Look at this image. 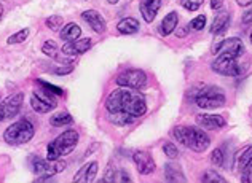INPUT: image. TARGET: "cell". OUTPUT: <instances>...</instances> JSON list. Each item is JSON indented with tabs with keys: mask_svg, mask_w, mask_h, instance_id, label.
Instances as JSON below:
<instances>
[{
	"mask_svg": "<svg viewBox=\"0 0 252 183\" xmlns=\"http://www.w3.org/2000/svg\"><path fill=\"white\" fill-rule=\"evenodd\" d=\"M105 110L110 123L117 126H128L147 113V102L139 91L120 88L109 94L105 101Z\"/></svg>",
	"mask_w": 252,
	"mask_h": 183,
	"instance_id": "cell-1",
	"label": "cell"
},
{
	"mask_svg": "<svg viewBox=\"0 0 252 183\" xmlns=\"http://www.w3.org/2000/svg\"><path fill=\"white\" fill-rule=\"evenodd\" d=\"M172 137L181 143V145L193 150L196 153L206 152L211 145L209 135L204 132L203 128L195 126H176L172 129Z\"/></svg>",
	"mask_w": 252,
	"mask_h": 183,
	"instance_id": "cell-2",
	"label": "cell"
},
{
	"mask_svg": "<svg viewBox=\"0 0 252 183\" xmlns=\"http://www.w3.org/2000/svg\"><path fill=\"white\" fill-rule=\"evenodd\" d=\"M190 99L196 107L203 110H216L225 105V93L222 88L214 86V84H203L191 89Z\"/></svg>",
	"mask_w": 252,
	"mask_h": 183,
	"instance_id": "cell-3",
	"label": "cell"
},
{
	"mask_svg": "<svg viewBox=\"0 0 252 183\" xmlns=\"http://www.w3.org/2000/svg\"><path fill=\"white\" fill-rule=\"evenodd\" d=\"M78 139H80V135H78L77 131H64L61 135H58L51 143H48V147H46V158L55 161L61 158V156L72 153V150L77 147Z\"/></svg>",
	"mask_w": 252,
	"mask_h": 183,
	"instance_id": "cell-4",
	"label": "cell"
},
{
	"mask_svg": "<svg viewBox=\"0 0 252 183\" xmlns=\"http://www.w3.org/2000/svg\"><path fill=\"white\" fill-rule=\"evenodd\" d=\"M35 134V128L28 118L18 120L5 129L3 140L8 145H23V143L31 142V139Z\"/></svg>",
	"mask_w": 252,
	"mask_h": 183,
	"instance_id": "cell-5",
	"label": "cell"
},
{
	"mask_svg": "<svg viewBox=\"0 0 252 183\" xmlns=\"http://www.w3.org/2000/svg\"><path fill=\"white\" fill-rule=\"evenodd\" d=\"M29 164L32 172L37 175V180L35 182H42V180H48L50 177L56 174H61L64 169H65V162L64 161H59V159H43L40 156H31L29 159Z\"/></svg>",
	"mask_w": 252,
	"mask_h": 183,
	"instance_id": "cell-6",
	"label": "cell"
},
{
	"mask_svg": "<svg viewBox=\"0 0 252 183\" xmlns=\"http://www.w3.org/2000/svg\"><path fill=\"white\" fill-rule=\"evenodd\" d=\"M117 84L122 88L141 91L147 86V74L141 69H128L117 77Z\"/></svg>",
	"mask_w": 252,
	"mask_h": 183,
	"instance_id": "cell-7",
	"label": "cell"
},
{
	"mask_svg": "<svg viewBox=\"0 0 252 183\" xmlns=\"http://www.w3.org/2000/svg\"><path fill=\"white\" fill-rule=\"evenodd\" d=\"M211 69L222 77H238L241 75V65L238 64V57L228 54H219L217 59L211 64Z\"/></svg>",
	"mask_w": 252,
	"mask_h": 183,
	"instance_id": "cell-8",
	"label": "cell"
},
{
	"mask_svg": "<svg viewBox=\"0 0 252 183\" xmlns=\"http://www.w3.org/2000/svg\"><path fill=\"white\" fill-rule=\"evenodd\" d=\"M58 97L55 94H50L48 91L40 89L32 93L31 96V107L37 113H50L53 108L58 105Z\"/></svg>",
	"mask_w": 252,
	"mask_h": 183,
	"instance_id": "cell-9",
	"label": "cell"
},
{
	"mask_svg": "<svg viewBox=\"0 0 252 183\" xmlns=\"http://www.w3.org/2000/svg\"><path fill=\"white\" fill-rule=\"evenodd\" d=\"M212 53L214 54H228L233 57H240L244 53V43L241 38H225V40L216 43L212 47Z\"/></svg>",
	"mask_w": 252,
	"mask_h": 183,
	"instance_id": "cell-10",
	"label": "cell"
},
{
	"mask_svg": "<svg viewBox=\"0 0 252 183\" xmlns=\"http://www.w3.org/2000/svg\"><path fill=\"white\" fill-rule=\"evenodd\" d=\"M23 101H24V94L23 93H16V94L8 96L3 102H0V107H2L3 121L5 120H10V118H15V116L19 113V110H21Z\"/></svg>",
	"mask_w": 252,
	"mask_h": 183,
	"instance_id": "cell-11",
	"label": "cell"
},
{
	"mask_svg": "<svg viewBox=\"0 0 252 183\" xmlns=\"http://www.w3.org/2000/svg\"><path fill=\"white\" fill-rule=\"evenodd\" d=\"M196 124L204 131H220L222 128L227 126L223 116L220 115H209V113H200L196 115Z\"/></svg>",
	"mask_w": 252,
	"mask_h": 183,
	"instance_id": "cell-12",
	"label": "cell"
},
{
	"mask_svg": "<svg viewBox=\"0 0 252 183\" xmlns=\"http://www.w3.org/2000/svg\"><path fill=\"white\" fill-rule=\"evenodd\" d=\"M132 161H134L139 174L149 175L155 171V161L149 152H134L132 153Z\"/></svg>",
	"mask_w": 252,
	"mask_h": 183,
	"instance_id": "cell-13",
	"label": "cell"
},
{
	"mask_svg": "<svg viewBox=\"0 0 252 183\" xmlns=\"http://www.w3.org/2000/svg\"><path fill=\"white\" fill-rule=\"evenodd\" d=\"M82 19L90 26V27L96 32V34H104L107 29V23H105L104 16L96 10H86L82 13Z\"/></svg>",
	"mask_w": 252,
	"mask_h": 183,
	"instance_id": "cell-14",
	"label": "cell"
},
{
	"mask_svg": "<svg viewBox=\"0 0 252 183\" xmlns=\"http://www.w3.org/2000/svg\"><path fill=\"white\" fill-rule=\"evenodd\" d=\"M90 48H91L90 38H77L74 42H65V45H63L61 48V53L65 56H80L85 54Z\"/></svg>",
	"mask_w": 252,
	"mask_h": 183,
	"instance_id": "cell-15",
	"label": "cell"
},
{
	"mask_svg": "<svg viewBox=\"0 0 252 183\" xmlns=\"http://www.w3.org/2000/svg\"><path fill=\"white\" fill-rule=\"evenodd\" d=\"M230 21H231V15L228 10H219L217 15L214 18V21H212V26H211V34L212 35H223L227 29L230 27Z\"/></svg>",
	"mask_w": 252,
	"mask_h": 183,
	"instance_id": "cell-16",
	"label": "cell"
},
{
	"mask_svg": "<svg viewBox=\"0 0 252 183\" xmlns=\"http://www.w3.org/2000/svg\"><path fill=\"white\" fill-rule=\"evenodd\" d=\"M97 171H99L97 161L86 162L80 171L77 172V175L74 177V182H77V183H91V182H94Z\"/></svg>",
	"mask_w": 252,
	"mask_h": 183,
	"instance_id": "cell-17",
	"label": "cell"
},
{
	"mask_svg": "<svg viewBox=\"0 0 252 183\" xmlns=\"http://www.w3.org/2000/svg\"><path fill=\"white\" fill-rule=\"evenodd\" d=\"M161 6V0H142L141 2V15L145 23H154Z\"/></svg>",
	"mask_w": 252,
	"mask_h": 183,
	"instance_id": "cell-18",
	"label": "cell"
},
{
	"mask_svg": "<svg viewBox=\"0 0 252 183\" xmlns=\"http://www.w3.org/2000/svg\"><path fill=\"white\" fill-rule=\"evenodd\" d=\"M177 23H179L177 11H171V13H168V15L163 18V21L160 24V27H158V30H160V34L163 37H168V35H171L172 32L176 30Z\"/></svg>",
	"mask_w": 252,
	"mask_h": 183,
	"instance_id": "cell-19",
	"label": "cell"
},
{
	"mask_svg": "<svg viewBox=\"0 0 252 183\" xmlns=\"http://www.w3.org/2000/svg\"><path fill=\"white\" fill-rule=\"evenodd\" d=\"M164 180L166 182H187V179H185V175L182 172V169L179 167L177 164H174V162H168V164H164Z\"/></svg>",
	"mask_w": 252,
	"mask_h": 183,
	"instance_id": "cell-20",
	"label": "cell"
},
{
	"mask_svg": "<svg viewBox=\"0 0 252 183\" xmlns=\"http://www.w3.org/2000/svg\"><path fill=\"white\" fill-rule=\"evenodd\" d=\"M141 29L139 21L134 18H123L120 23L117 24V30L120 32L122 35H134Z\"/></svg>",
	"mask_w": 252,
	"mask_h": 183,
	"instance_id": "cell-21",
	"label": "cell"
},
{
	"mask_svg": "<svg viewBox=\"0 0 252 183\" xmlns=\"http://www.w3.org/2000/svg\"><path fill=\"white\" fill-rule=\"evenodd\" d=\"M80 35H82V29L75 23L65 24L61 29V38L64 42H74L77 38H80Z\"/></svg>",
	"mask_w": 252,
	"mask_h": 183,
	"instance_id": "cell-22",
	"label": "cell"
},
{
	"mask_svg": "<svg viewBox=\"0 0 252 183\" xmlns=\"http://www.w3.org/2000/svg\"><path fill=\"white\" fill-rule=\"evenodd\" d=\"M50 123H51V126L61 128V126H69V124H72L74 123V118H72V115L69 112H59L51 116Z\"/></svg>",
	"mask_w": 252,
	"mask_h": 183,
	"instance_id": "cell-23",
	"label": "cell"
},
{
	"mask_svg": "<svg viewBox=\"0 0 252 183\" xmlns=\"http://www.w3.org/2000/svg\"><path fill=\"white\" fill-rule=\"evenodd\" d=\"M238 169H240V172L244 171L249 164H252V145H248L246 148L241 150V153L238 155Z\"/></svg>",
	"mask_w": 252,
	"mask_h": 183,
	"instance_id": "cell-24",
	"label": "cell"
},
{
	"mask_svg": "<svg viewBox=\"0 0 252 183\" xmlns=\"http://www.w3.org/2000/svg\"><path fill=\"white\" fill-rule=\"evenodd\" d=\"M42 51H43V54H46L48 57H51V59H58V61H61V59H59V53H61V48L58 47L56 42H53V40H46V42L42 45Z\"/></svg>",
	"mask_w": 252,
	"mask_h": 183,
	"instance_id": "cell-25",
	"label": "cell"
},
{
	"mask_svg": "<svg viewBox=\"0 0 252 183\" xmlns=\"http://www.w3.org/2000/svg\"><path fill=\"white\" fill-rule=\"evenodd\" d=\"M28 37H29V29H23V30H19V32H16V34H13V35H10L8 38H6V43H8V45L23 43V42L28 40Z\"/></svg>",
	"mask_w": 252,
	"mask_h": 183,
	"instance_id": "cell-26",
	"label": "cell"
},
{
	"mask_svg": "<svg viewBox=\"0 0 252 183\" xmlns=\"http://www.w3.org/2000/svg\"><path fill=\"white\" fill-rule=\"evenodd\" d=\"M37 86L40 88V89L48 91L50 94H55L56 97L64 96V91H63L61 88H58V86H55V84H51V83H46V81H43V80H37Z\"/></svg>",
	"mask_w": 252,
	"mask_h": 183,
	"instance_id": "cell-27",
	"label": "cell"
},
{
	"mask_svg": "<svg viewBox=\"0 0 252 183\" xmlns=\"http://www.w3.org/2000/svg\"><path fill=\"white\" fill-rule=\"evenodd\" d=\"M201 182L206 183H225V179L220 174H217L216 171H206L201 175Z\"/></svg>",
	"mask_w": 252,
	"mask_h": 183,
	"instance_id": "cell-28",
	"label": "cell"
},
{
	"mask_svg": "<svg viewBox=\"0 0 252 183\" xmlns=\"http://www.w3.org/2000/svg\"><path fill=\"white\" fill-rule=\"evenodd\" d=\"M45 24H46V27H48V29H51V30H59V29L63 27V24H64V19H63L61 16L55 15V16H50V18H46Z\"/></svg>",
	"mask_w": 252,
	"mask_h": 183,
	"instance_id": "cell-29",
	"label": "cell"
},
{
	"mask_svg": "<svg viewBox=\"0 0 252 183\" xmlns=\"http://www.w3.org/2000/svg\"><path fill=\"white\" fill-rule=\"evenodd\" d=\"M204 26H206V16L204 15H198L196 18H193L190 21V24H189V29L190 30H203L204 29Z\"/></svg>",
	"mask_w": 252,
	"mask_h": 183,
	"instance_id": "cell-30",
	"label": "cell"
},
{
	"mask_svg": "<svg viewBox=\"0 0 252 183\" xmlns=\"http://www.w3.org/2000/svg\"><path fill=\"white\" fill-rule=\"evenodd\" d=\"M211 162L214 164L216 167H222L223 162H225V155L222 152V148H216L214 152L211 153Z\"/></svg>",
	"mask_w": 252,
	"mask_h": 183,
	"instance_id": "cell-31",
	"label": "cell"
},
{
	"mask_svg": "<svg viewBox=\"0 0 252 183\" xmlns=\"http://www.w3.org/2000/svg\"><path fill=\"white\" fill-rule=\"evenodd\" d=\"M163 152H164V155H166L169 159H176L177 156H179V150H177V147L172 142H164L163 143Z\"/></svg>",
	"mask_w": 252,
	"mask_h": 183,
	"instance_id": "cell-32",
	"label": "cell"
},
{
	"mask_svg": "<svg viewBox=\"0 0 252 183\" xmlns=\"http://www.w3.org/2000/svg\"><path fill=\"white\" fill-rule=\"evenodd\" d=\"M204 0H184L182 2V6L187 11H196L200 10V6L203 5Z\"/></svg>",
	"mask_w": 252,
	"mask_h": 183,
	"instance_id": "cell-33",
	"label": "cell"
},
{
	"mask_svg": "<svg viewBox=\"0 0 252 183\" xmlns=\"http://www.w3.org/2000/svg\"><path fill=\"white\" fill-rule=\"evenodd\" d=\"M241 182L252 183V164H249L244 171H241Z\"/></svg>",
	"mask_w": 252,
	"mask_h": 183,
	"instance_id": "cell-34",
	"label": "cell"
},
{
	"mask_svg": "<svg viewBox=\"0 0 252 183\" xmlns=\"http://www.w3.org/2000/svg\"><path fill=\"white\" fill-rule=\"evenodd\" d=\"M115 175H117V171H115V169L109 167V169H107V172H105V174H104V177L101 179V182H104V183L115 182Z\"/></svg>",
	"mask_w": 252,
	"mask_h": 183,
	"instance_id": "cell-35",
	"label": "cell"
},
{
	"mask_svg": "<svg viewBox=\"0 0 252 183\" xmlns=\"http://www.w3.org/2000/svg\"><path fill=\"white\" fill-rule=\"evenodd\" d=\"M115 182H131L129 179V174L120 169V171H117V175H115Z\"/></svg>",
	"mask_w": 252,
	"mask_h": 183,
	"instance_id": "cell-36",
	"label": "cell"
},
{
	"mask_svg": "<svg viewBox=\"0 0 252 183\" xmlns=\"http://www.w3.org/2000/svg\"><path fill=\"white\" fill-rule=\"evenodd\" d=\"M72 65H65V67H58V69H53V72H55L56 75H65V74H70L72 72Z\"/></svg>",
	"mask_w": 252,
	"mask_h": 183,
	"instance_id": "cell-37",
	"label": "cell"
},
{
	"mask_svg": "<svg viewBox=\"0 0 252 183\" xmlns=\"http://www.w3.org/2000/svg\"><path fill=\"white\" fill-rule=\"evenodd\" d=\"M243 23H244V24H252V8L248 10V11H244V15H243Z\"/></svg>",
	"mask_w": 252,
	"mask_h": 183,
	"instance_id": "cell-38",
	"label": "cell"
},
{
	"mask_svg": "<svg viewBox=\"0 0 252 183\" xmlns=\"http://www.w3.org/2000/svg\"><path fill=\"white\" fill-rule=\"evenodd\" d=\"M223 5V0H211V8L212 10H220Z\"/></svg>",
	"mask_w": 252,
	"mask_h": 183,
	"instance_id": "cell-39",
	"label": "cell"
},
{
	"mask_svg": "<svg viewBox=\"0 0 252 183\" xmlns=\"http://www.w3.org/2000/svg\"><path fill=\"white\" fill-rule=\"evenodd\" d=\"M236 3L241 6V8H246V6L252 5V0H236Z\"/></svg>",
	"mask_w": 252,
	"mask_h": 183,
	"instance_id": "cell-40",
	"label": "cell"
},
{
	"mask_svg": "<svg viewBox=\"0 0 252 183\" xmlns=\"http://www.w3.org/2000/svg\"><path fill=\"white\" fill-rule=\"evenodd\" d=\"M3 13H5V11H3V5L0 3V21H2V18H3Z\"/></svg>",
	"mask_w": 252,
	"mask_h": 183,
	"instance_id": "cell-41",
	"label": "cell"
},
{
	"mask_svg": "<svg viewBox=\"0 0 252 183\" xmlns=\"http://www.w3.org/2000/svg\"><path fill=\"white\" fill-rule=\"evenodd\" d=\"M107 2H109L110 5H115V3H118V2H120V0H107Z\"/></svg>",
	"mask_w": 252,
	"mask_h": 183,
	"instance_id": "cell-42",
	"label": "cell"
},
{
	"mask_svg": "<svg viewBox=\"0 0 252 183\" xmlns=\"http://www.w3.org/2000/svg\"><path fill=\"white\" fill-rule=\"evenodd\" d=\"M3 121V116H2V107H0V123Z\"/></svg>",
	"mask_w": 252,
	"mask_h": 183,
	"instance_id": "cell-43",
	"label": "cell"
},
{
	"mask_svg": "<svg viewBox=\"0 0 252 183\" xmlns=\"http://www.w3.org/2000/svg\"><path fill=\"white\" fill-rule=\"evenodd\" d=\"M249 40H251V43H252V30H251V34H249Z\"/></svg>",
	"mask_w": 252,
	"mask_h": 183,
	"instance_id": "cell-44",
	"label": "cell"
}]
</instances>
